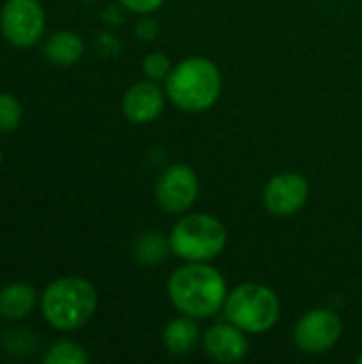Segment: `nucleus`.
<instances>
[{
  "label": "nucleus",
  "instance_id": "2",
  "mask_svg": "<svg viewBox=\"0 0 362 364\" xmlns=\"http://www.w3.org/2000/svg\"><path fill=\"white\" fill-rule=\"evenodd\" d=\"M166 98L183 113L211 109L222 94V73L205 55H190L177 62L164 81Z\"/></svg>",
  "mask_w": 362,
  "mask_h": 364
},
{
  "label": "nucleus",
  "instance_id": "22",
  "mask_svg": "<svg viewBox=\"0 0 362 364\" xmlns=\"http://www.w3.org/2000/svg\"><path fill=\"white\" fill-rule=\"evenodd\" d=\"M81 2H98V0H81Z\"/></svg>",
  "mask_w": 362,
  "mask_h": 364
},
{
  "label": "nucleus",
  "instance_id": "23",
  "mask_svg": "<svg viewBox=\"0 0 362 364\" xmlns=\"http://www.w3.org/2000/svg\"><path fill=\"white\" fill-rule=\"evenodd\" d=\"M0 164H2V149H0Z\"/></svg>",
  "mask_w": 362,
  "mask_h": 364
},
{
  "label": "nucleus",
  "instance_id": "5",
  "mask_svg": "<svg viewBox=\"0 0 362 364\" xmlns=\"http://www.w3.org/2000/svg\"><path fill=\"white\" fill-rule=\"evenodd\" d=\"M282 316L280 296L265 284L245 282L228 292L224 318L247 335L269 333Z\"/></svg>",
  "mask_w": 362,
  "mask_h": 364
},
{
  "label": "nucleus",
  "instance_id": "7",
  "mask_svg": "<svg viewBox=\"0 0 362 364\" xmlns=\"http://www.w3.org/2000/svg\"><path fill=\"white\" fill-rule=\"evenodd\" d=\"M2 36L15 47H34L45 34V11L38 0H6L0 11Z\"/></svg>",
  "mask_w": 362,
  "mask_h": 364
},
{
  "label": "nucleus",
  "instance_id": "12",
  "mask_svg": "<svg viewBox=\"0 0 362 364\" xmlns=\"http://www.w3.org/2000/svg\"><path fill=\"white\" fill-rule=\"evenodd\" d=\"M201 341V328H198V320L190 318V316H179L173 318L164 331H162V343L166 348V352L171 356H186L190 354L196 343Z\"/></svg>",
  "mask_w": 362,
  "mask_h": 364
},
{
  "label": "nucleus",
  "instance_id": "9",
  "mask_svg": "<svg viewBox=\"0 0 362 364\" xmlns=\"http://www.w3.org/2000/svg\"><path fill=\"white\" fill-rule=\"evenodd\" d=\"M309 200V181L294 171H284L273 175L262 192V203L271 215L292 218Z\"/></svg>",
  "mask_w": 362,
  "mask_h": 364
},
{
  "label": "nucleus",
  "instance_id": "17",
  "mask_svg": "<svg viewBox=\"0 0 362 364\" xmlns=\"http://www.w3.org/2000/svg\"><path fill=\"white\" fill-rule=\"evenodd\" d=\"M173 66L175 64L171 62V58L164 51H151V53H147L143 58V64H141L143 75L147 79H151V81H166V77L171 75Z\"/></svg>",
  "mask_w": 362,
  "mask_h": 364
},
{
  "label": "nucleus",
  "instance_id": "21",
  "mask_svg": "<svg viewBox=\"0 0 362 364\" xmlns=\"http://www.w3.org/2000/svg\"><path fill=\"white\" fill-rule=\"evenodd\" d=\"M356 363L362 364V354H361V356H358V358H356Z\"/></svg>",
  "mask_w": 362,
  "mask_h": 364
},
{
  "label": "nucleus",
  "instance_id": "4",
  "mask_svg": "<svg viewBox=\"0 0 362 364\" xmlns=\"http://www.w3.org/2000/svg\"><path fill=\"white\" fill-rule=\"evenodd\" d=\"M169 243L173 256L186 262H211L226 250L228 230L215 215L188 211L171 228Z\"/></svg>",
  "mask_w": 362,
  "mask_h": 364
},
{
  "label": "nucleus",
  "instance_id": "20",
  "mask_svg": "<svg viewBox=\"0 0 362 364\" xmlns=\"http://www.w3.org/2000/svg\"><path fill=\"white\" fill-rule=\"evenodd\" d=\"M137 36L139 38H143V41H151L156 34H158V26H156V21H151V19H143V21H139V26H137Z\"/></svg>",
  "mask_w": 362,
  "mask_h": 364
},
{
  "label": "nucleus",
  "instance_id": "14",
  "mask_svg": "<svg viewBox=\"0 0 362 364\" xmlns=\"http://www.w3.org/2000/svg\"><path fill=\"white\" fill-rule=\"evenodd\" d=\"M38 294L28 284H9L0 290V318L9 322L23 320L36 305Z\"/></svg>",
  "mask_w": 362,
  "mask_h": 364
},
{
  "label": "nucleus",
  "instance_id": "19",
  "mask_svg": "<svg viewBox=\"0 0 362 364\" xmlns=\"http://www.w3.org/2000/svg\"><path fill=\"white\" fill-rule=\"evenodd\" d=\"M119 4L130 11V13H137V15H149L154 11H158L164 0H119Z\"/></svg>",
  "mask_w": 362,
  "mask_h": 364
},
{
  "label": "nucleus",
  "instance_id": "8",
  "mask_svg": "<svg viewBox=\"0 0 362 364\" xmlns=\"http://www.w3.org/2000/svg\"><path fill=\"white\" fill-rule=\"evenodd\" d=\"M198 190L201 183L194 168H190L188 164H171L160 173L154 196L164 213L183 215L194 207L198 198Z\"/></svg>",
  "mask_w": 362,
  "mask_h": 364
},
{
  "label": "nucleus",
  "instance_id": "13",
  "mask_svg": "<svg viewBox=\"0 0 362 364\" xmlns=\"http://www.w3.org/2000/svg\"><path fill=\"white\" fill-rule=\"evenodd\" d=\"M85 53L83 38L73 30H60L45 41L43 55L55 66H73Z\"/></svg>",
  "mask_w": 362,
  "mask_h": 364
},
{
  "label": "nucleus",
  "instance_id": "3",
  "mask_svg": "<svg viewBox=\"0 0 362 364\" xmlns=\"http://www.w3.org/2000/svg\"><path fill=\"white\" fill-rule=\"evenodd\" d=\"M98 309L96 288L79 275L53 279L41 294V311L55 331L70 333L85 326Z\"/></svg>",
  "mask_w": 362,
  "mask_h": 364
},
{
  "label": "nucleus",
  "instance_id": "15",
  "mask_svg": "<svg viewBox=\"0 0 362 364\" xmlns=\"http://www.w3.org/2000/svg\"><path fill=\"white\" fill-rule=\"evenodd\" d=\"M173 254L171 252V243L169 237L164 239L162 235H154L147 232L143 237H139L137 245H134V256L141 264L154 267V264H162L166 260V256Z\"/></svg>",
  "mask_w": 362,
  "mask_h": 364
},
{
  "label": "nucleus",
  "instance_id": "18",
  "mask_svg": "<svg viewBox=\"0 0 362 364\" xmlns=\"http://www.w3.org/2000/svg\"><path fill=\"white\" fill-rule=\"evenodd\" d=\"M23 117L21 105L15 96L0 92V132H13L19 128Z\"/></svg>",
  "mask_w": 362,
  "mask_h": 364
},
{
  "label": "nucleus",
  "instance_id": "10",
  "mask_svg": "<svg viewBox=\"0 0 362 364\" xmlns=\"http://www.w3.org/2000/svg\"><path fill=\"white\" fill-rule=\"evenodd\" d=\"M166 102V92L158 85V81L143 79L132 83L122 96V113L128 122L137 126H145L156 122Z\"/></svg>",
  "mask_w": 362,
  "mask_h": 364
},
{
  "label": "nucleus",
  "instance_id": "6",
  "mask_svg": "<svg viewBox=\"0 0 362 364\" xmlns=\"http://www.w3.org/2000/svg\"><path fill=\"white\" fill-rule=\"evenodd\" d=\"M344 335L341 318L326 307H316L303 314L292 331L294 346L303 354H324L333 350Z\"/></svg>",
  "mask_w": 362,
  "mask_h": 364
},
{
  "label": "nucleus",
  "instance_id": "11",
  "mask_svg": "<svg viewBox=\"0 0 362 364\" xmlns=\"http://www.w3.org/2000/svg\"><path fill=\"white\" fill-rule=\"evenodd\" d=\"M203 352L215 363H241L250 352L247 333H243L239 326H235L228 320L218 322L209 326L207 333L203 335Z\"/></svg>",
  "mask_w": 362,
  "mask_h": 364
},
{
  "label": "nucleus",
  "instance_id": "16",
  "mask_svg": "<svg viewBox=\"0 0 362 364\" xmlns=\"http://www.w3.org/2000/svg\"><path fill=\"white\" fill-rule=\"evenodd\" d=\"M45 364H87V352L75 341H58L45 354Z\"/></svg>",
  "mask_w": 362,
  "mask_h": 364
},
{
  "label": "nucleus",
  "instance_id": "1",
  "mask_svg": "<svg viewBox=\"0 0 362 364\" xmlns=\"http://www.w3.org/2000/svg\"><path fill=\"white\" fill-rule=\"evenodd\" d=\"M171 305L194 320H207L224 311L228 286L224 275L209 262H186L166 282Z\"/></svg>",
  "mask_w": 362,
  "mask_h": 364
}]
</instances>
